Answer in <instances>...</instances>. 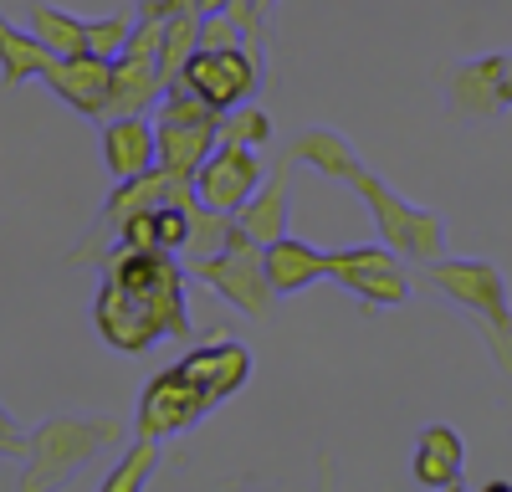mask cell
<instances>
[{"instance_id": "1", "label": "cell", "mask_w": 512, "mask_h": 492, "mask_svg": "<svg viewBox=\"0 0 512 492\" xmlns=\"http://www.w3.org/2000/svg\"><path fill=\"white\" fill-rule=\"evenodd\" d=\"M103 282L93 298V323L108 349L118 354H149L159 339H190V298H185V267L175 252H128L108 246L103 252Z\"/></svg>"}, {"instance_id": "2", "label": "cell", "mask_w": 512, "mask_h": 492, "mask_svg": "<svg viewBox=\"0 0 512 492\" xmlns=\"http://www.w3.org/2000/svg\"><path fill=\"white\" fill-rule=\"evenodd\" d=\"M123 436H128V426L118 416H98V410H62V416H47L26 441L21 492H47V487L72 482L93 457L123 446Z\"/></svg>"}, {"instance_id": "3", "label": "cell", "mask_w": 512, "mask_h": 492, "mask_svg": "<svg viewBox=\"0 0 512 492\" xmlns=\"http://www.w3.org/2000/svg\"><path fill=\"white\" fill-rule=\"evenodd\" d=\"M425 282L436 287L441 298L461 303L466 313L477 318L482 328V339L497 359L502 375H512V293H507V277L502 267L492 262H461V257H436V262H425Z\"/></svg>"}, {"instance_id": "4", "label": "cell", "mask_w": 512, "mask_h": 492, "mask_svg": "<svg viewBox=\"0 0 512 492\" xmlns=\"http://www.w3.org/2000/svg\"><path fill=\"white\" fill-rule=\"evenodd\" d=\"M349 185L369 205V216L379 226V241L395 246L405 262L425 267V262L446 257V216L441 211H420V205H410L405 195H395L390 185H384L379 175H369V170H359Z\"/></svg>"}, {"instance_id": "5", "label": "cell", "mask_w": 512, "mask_h": 492, "mask_svg": "<svg viewBox=\"0 0 512 492\" xmlns=\"http://www.w3.org/2000/svg\"><path fill=\"white\" fill-rule=\"evenodd\" d=\"M185 272H195L205 287H216V293L231 308H241L246 318H272V308H277V287L267 277V246L251 241L241 226L231 231V241L216 257H195Z\"/></svg>"}, {"instance_id": "6", "label": "cell", "mask_w": 512, "mask_h": 492, "mask_svg": "<svg viewBox=\"0 0 512 492\" xmlns=\"http://www.w3.org/2000/svg\"><path fill=\"white\" fill-rule=\"evenodd\" d=\"M344 293H354L364 308H400L410 303V262L395 252V246H338L328 252V272Z\"/></svg>"}, {"instance_id": "7", "label": "cell", "mask_w": 512, "mask_h": 492, "mask_svg": "<svg viewBox=\"0 0 512 492\" xmlns=\"http://www.w3.org/2000/svg\"><path fill=\"white\" fill-rule=\"evenodd\" d=\"M210 395L185 375V369H164V375H154L139 395V416H134V436H154V441H175L185 431H195L205 416H210Z\"/></svg>"}, {"instance_id": "8", "label": "cell", "mask_w": 512, "mask_h": 492, "mask_svg": "<svg viewBox=\"0 0 512 492\" xmlns=\"http://www.w3.org/2000/svg\"><path fill=\"white\" fill-rule=\"evenodd\" d=\"M262 175H267V164H262V154H256L251 144L216 139V149L195 164L190 190H195V205H205V211L236 216L241 205H246V195L262 185Z\"/></svg>"}, {"instance_id": "9", "label": "cell", "mask_w": 512, "mask_h": 492, "mask_svg": "<svg viewBox=\"0 0 512 492\" xmlns=\"http://www.w3.org/2000/svg\"><path fill=\"white\" fill-rule=\"evenodd\" d=\"M190 88L216 108V113H231V108H241V103H251L256 93H262V82H267V72L256 67L241 47H221V52H205V47H195V57L185 62V72H180Z\"/></svg>"}, {"instance_id": "10", "label": "cell", "mask_w": 512, "mask_h": 492, "mask_svg": "<svg viewBox=\"0 0 512 492\" xmlns=\"http://www.w3.org/2000/svg\"><path fill=\"white\" fill-rule=\"evenodd\" d=\"M446 108L461 129H487L507 113L502 98V52L492 57H472V62H456L446 72Z\"/></svg>"}, {"instance_id": "11", "label": "cell", "mask_w": 512, "mask_h": 492, "mask_svg": "<svg viewBox=\"0 0 512 492\" xmlns=\"http://www.w3.org/2000/svg\"><path fill=\"white\" fill-rule=\"evenodd\" d=\"M41 82L82 118H108V93H113V62L93 57V52H77V57H52L41 67Z\"/></svg>"}, {"instance_id": "12", "label": "cell", "mask_w": 512, "mask_h": 492, "mask_svg": "<svg viewBox=\"0 0 512 492\" xmlns=\"http://www.w3.org/2000/svg\"><path fill=\"white\" fill-rule=\"evenodd\" d=\"M410 477L420 487H436V492H461L466 487V441L456 426H425L415 436L410 451Z\"/></svg>"}, {"instance_id": "13", "label": "cell", "mask_w": 512, "mask_h": 492, "mask_svg": "<svg viewBox=\"0 0 512 492\" xmlns=\"http://www.w3.org/2000/svg\"><path fill=\"white\" fill-rule=\"evenodd\" d=\"M103 164L113 180H134L159 164V139H154V118L149 113H123L103 118Z\"/></svg>"}, {"instance_id": "14", "label": "cell", "mask_w": 512, "mask_h": 492, "mask_svg": "<svg viewBox=\"0 0 512 492\" xmlns=\"http://www.w3.org/2000/svg\"><path fill=\"white\" fill-rule=\"evenodd\" d=\"M287 216H292V164L287 159H277L272 170L262 175V185H256L251 195H246V205L236 211V226L251 236V241H277V236H287Z\"/></svg>"}, {"instance_id": "15", "label": "cell", "mask_w": 512, "mask_h": 492, "mask_svg": "<svg viewBox=\"0 0 512 492\" xmlns=\"http://www.w3.org/2000/svg\"><path fill=\"white\" fill-rule=\"evenodd\" d=\"M154 139H159V170L190 180L195 164L216 149L221 118H154Z\"/></svg>"}, {"instance_id": "16", "label": "cell", "mask_w": 512, "mask_h": 492, "mask_svg": "<svg viewBox=\"0 0 512 492\" xmlns=\"http://www.w3.org/2000/svg\"><path fill=\"white\" fill-rule=\"evenodd\" d=\"M282 159H287V164H308V170H318V175H328V180H338V185H349V180L364 170L359 149L338 134V129H328V123H318V129H303V134L287 144Z\"/></svg>"}, {"instance_id": "17", "label": "cell", "mask_w": 512, "mask_h": 492, "mask_svg": "<svg viewBox=\"0 0 512 492\" xmlns=\"http://www.w3.org/2000/svg\"><path fill=\"white\" fill-rule=\"evenodd\" d=\"M328 272V252L313 241H297L292 231L267 241V277L277 287V298H292V293H303V287H313L318 277Z\"/></svg>"}, {"instance_id": "18", "label": "cell", "mask_w": 512, "mask_h": 492, "mask_svg": "<svg viewBox=\"0 0 512 492\" xmlns=\"http://www.w3.org/2000/svg\"><path fill=\"white\" fill-rule=\"evenodd\" d=\"M164 98V72L154 57H113V93H108V118L123 113H154Z\"/></svg>"}, {"instance_id": "19", "label": "cell", "mask_w": 512, "mask_h": 492, "mask_svg": "<svg viewBox=\"0 0 512 492\" xmlns=\"http://www.w3.org/2000/svg\"><path fill=\"white\" fill-rule=\"evenodd\" d=\"M47 62H52V52L41 47L31 31H21L16 21L0 16V82H6V88H21L26 77H41Z\"/></svg>"}, {"instance_id": "20", "label": "cell", "mask_w": 512, "mask_h": 492, "mask_svg": "<svg viewBox=\"0 0 512 492\" xmlns=\"http://www.w3.org/2000/svg\"><path fill=\"white\" fill-rule=\"evenodd\" d=\"M26 31L47 47L52 57H77V52H88V36H82V16H72V11H62V6H31V16H26Z\"/></svg>"}, {"instance_id": "21", "label": "cell", "mask_w": 512, "mask_h": 492, "mask_svg": "<svg viewBox=\"0 0 512 492\" xmlns=\"http://www.w3.org/2000/svg\"><path fill=\"white\" fill-rule=\"evenodd\" d=\"M200 47V16L180 11V16H164V41H159V72H164V88L185 72V62Z\"/></svg>"}, {"instance_id": "22", "label": "cell", "mask_w": 512, "mask_h": 492, "mask_svg": "<svg viewBox=\"0 0 512 492\" xmlns=\"http://www.w3.org/2000/svg\"><path fill=\"white\" fill-rule=\"evenodd\" d=\"M159 446L164 441H154V436H134L123 446V457L113 462V472L103 477V492H139L159 467Z\"/></svg>"}, {"instance_id": "23", "label": "cell", "mask_w": 512, "mask_h": 492, "mask_svg": "<svg viewBox=\"0 0 512 492\" xmlns=\"http://www.w3.org/2000/svg\"><path fill=\"white\" fill-rule=\"evenodd\" d=\"M231 231H236V216L205 211V205H190V236H185L180 252H185L190 262H195V257H216L221 246L231 241Z\"/></svg>"}, {"instance_id": "24", "label": "cell", "mask_w": 512, "mask_h": 492, "mask_svg": "<svg viewBox=\"0 0 512 492\" xmlns=\"http://www.w3.org/2000/svg\"><path fill=\"white\" fill-rule=\"evenodd\" d=\"M134 21H139V6H123L118 16L82 21V36H88V52H93V57H103V62H113V57L123 52L128 31H134Z\"/></svg>"}, {"instance_id": "25", "label": "cell", "mask_w": 512, "mask_h": 492, "mask_svg": "<svg viewBox=\"0 0 512 492\" xmlns=\"http://www.w3.org/2000/svg\"><path fill=\"white\" fill-rule=\"evenodd\" d=\"M221 139H231V144H251V149H262L267 139H272V118L256 108V103H241V108H231V113H221Z\"/></svg>"}, {"instance_id": "26", "label": "cell", "mask_w": 512, "mask_h": 492, "mask_svg": "<svg viewBox=\"0 0 512 492\" xmlns=\"http://www.w3.org/2000/svg\"><path fill=\"white\" fill-rule=\"evenodd\" d=\"M154 226H159V246H164V252H180L185 236H190V205H175V200L154 205Z\"/></svg>"}, {"instance_id": "27", "label": "cell", "mask_w": 512, "mask_h": 492, "mask_svg": "<svg viewBox=\"0 0 512 492\" xmlns=\"http://www.w3.org/2000/svg\"><path fill=\"white\" fill-rule=\"evenodd\" d=\"M118 246L128 252H154L159 246V226H154V211H134L123 226H118Z\"/></svg>"}, {"instance_id": "28", "label": "cell", "mask_w": 512, "mask_h": 492, "mask_svg": "<svg viewBox=\"0 0 512 492\" xmlns=\"http://www.w3.org/2000/svg\"><path fill=\"white\" fill-rule=\"evenodd\" d=\"M200 47H205V52L241 47V31H236V21H231L226 11H216V16H200Z\"/></svg>"}, {"instance_id": "29", "label": "cell", "mask_w": 512, "mask_h": 492, "mask_svg": "<svg viewBox=\"0 0 512 492\" xmlns=\"http://www.w3.org/2000/svg\"><path fill=\"white\" fill-rule=\"evenodd\" d=\"M26 441H31V431L11 416L6 405H0V457H21L26 462Z\"/></svg>"}, {"instance_id": "30", "label": "cell", "mask_w": 512, "mask_h": 492, "mask_svg": "<svg viewBox=\"0 0 512 492\" xmlns=\"http://www.w3.org/2000/svg\"><path fill=\"white\" fill-rule=\"evenodd\" d=\"M502 98L512 108V52H502Z\"/></svg>"}, {"instance_id": "31", "label": "cell", "mask_w": 512, "mask_h": 492, "mask_svg": "<svg viewBox=\"0 0 512 492\" xmlns=\"http://www.w3.org/2000/svg\"><path fill=\"white\" fill-rule=\"evenodd\" d=\"M231 0H195V16H216V11H226Z\"/></svg>"}, {"instance_id": "32", "label": "cell", "mask_w": 512, "mask_h": 492, "mask_svg": "<svg viewBox=\"0 0 512 492\" xmlns=\"http://www.w3.org/2000/svg\"><path fill=\"white\" fill-rule=\"evenodd\" d=\"M134 6H139V11H154V16H159V6H164V0H134Z\"/></svg>"}]
</instances>
